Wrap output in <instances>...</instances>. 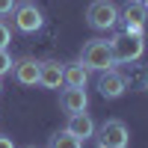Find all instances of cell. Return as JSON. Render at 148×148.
<instances>
[{
  "mask_svg": "<svg viewBox=\"0 0 148 148\" xmlns=\"http://www.w3.org/2000/svg\"><path fill=\"white\" fill-rule=\"evenodd\" d=\"M12 74H15V80L21 86H39V59H33V56L18 59L12 65Z\"/></svg>",
  "mask_w": 148,
  "mask_h": 148,
  "instance_id": "9",
  "label": "cell"
},
{
  "mask_svg": "<svg viewBox=\"0 0 148 148\" xmlns=\"http://www.w3.org/2000/svg\"><path fill=\"white\" fill-rule=\"evenodd\" d=\"M0 92H3V83H0Z\"/></svg>",
  "mask_w": 148,
  "mask_h": 148,
  "instance_id": "20",
  "label": "cell"
},
{
  "mask_svg": "<svg viewBox=\"0 0 148 148\" xmlns=\"http://www.w3.org/2000/svg\"><path fill=\"white\" fill-rule=\"evenodd\" d=\"M86 21L92 30H113L119 24V6L113 0H92L86 9Z\"/></svg>",
  "mask_w": 148,
  "mask_h": 148,
  "instance_id": "3",
  "label": "cell"
},
{
  "mask_svg": "<svg viewBox=\"0 0 148 148\" xmlns=\"http://www.w3.org/2000/svg\"><path fill=\"white\" fill-rule=\"evenodd\" d=\"M12 65H15V62H12L9 51H6V47H0V77H3V74H9V71H12Z\"/></svg>",
  "mask_w": 148,
  "mask_h": 148,
  "instance_id": "14",
  "label": "cell"
},
{
  "mask_svg": "<svg viewBox=\"0 0 148 148\" xmlns=\"http://www.w3.org/2000/svg\"><path fill=\"white\" fill-rule=\"evenodd\" d=\"M12 24H15L18 33H39L42 24H45V15L36 3H15L12 9Z\"/></svg>",
  "mask_w": 148,
  "mask_h": 148,
  "instance_id": "6",
  "label": "cell"
},
{
  "mask_svg": "<svg viewBox=\"0 0 148 148\" xmlns=\"http://www.w3.org/2000/svg\"><path fill=\"white\" fill-rule=\"evenodd\" d=\"M59 107H62L68 116H74V113H86V107H89L86 86H65L62 95H59Z\"/></svg>",
  "mask_w": 148,
  "mask_h": 148,
  "instance_id": "7",
  "label": "cell"
},
{
  "mask_svg": "<svg viewBox=\"0 0 148 148\" xmlns=\"http://www.w3.org/2000/svg\"><path fill=\"white\" fill-rule=\"evenodd\" d=\"M110 47H113V59L116 65H127V62H136V59H142L145 53V39L136 33H116L113 39H110Z\"/></svg>",
  "mask_w": 148,
  "mask_h": 148,
  "instance_id": "1",
  "label": "cell"
},
{
  "mask_svg": "<svg viewBox=\"0 0 148 148\" xmlns=\"http://www.w3.org/2000/svg\"><path fill=\"white\" fill-rule=\"evenodd\" d=\"M0 148H15V142H12L6 133H0Z\"/></svg>",
  "mask_w": 148,
  "mask_h": 148,
  "instance_id": "17",
  "label": "cell"
},
{
  "mask_svg": "<svg viewBox=\"0 0 148 148\" xmlns=\"http://www.w3.org/2000/svg\"><path fill=\"white\" fill-rule=\"evenodd\" d=\"M15 3L18 0H0V15H9V12L15 9Z\"/></svg>",
  "mask_w": 148,
  "mask_h": 148,
  "instance_id": "16",
  "label": "cell"
},
{
  "mask_svg": "<svg viewBox=\"0 0 148 148\" xmlns=\"http://www.w3.org/2000/svg\"><path fill=\"white\" fill-rule=\"evenodd\" d=\"M9 42H12V30H9V24L0 18V47H9Z\"/></svg>",
  "mask_w": 148,
  "mask_h": 148,
  "instance_id": "15",
  "label": "cell"
},
{
  "mask_svg": "<svg viewBox=\"0 0 148 148\" xmlns=\"http://www.w3.org/2000/svg\"><path fill=\"white\" fill-rule=\"evenodd\" d=\"M39 86H45V89H59V86H62V62H56V59L39 62Z\"/></svg>",
  "mask_w": 148,
  "mask_h": 148,
  "instance_id": "10",
  "label": "cell"
},
{
  "mask_svg": "<svg viewBox=\"0 0 148 148\" xmlns=\"http://www.w3.org/2000/svg\"><path fill=\"white\" fill-rule=\"evenodd\" d=\"M27 148H36V145H27Z\"/></svg>",
  "mask_w": 148,
  "mask_h": 148,
  "instance_id": "21",
  "label": "cell"
},
{
  "mask_svg": "<svg viewBox=\"0 0 148 148\" xmlns=\"http://www.w3.org/2000/svg\"><path fill=\"white\" fill-rule=\"evenodd\" d=\"M47 148H83V142L77 136H71L68 130H56L51 136V142H47Z\"/></svg>",
  "mask_w": 148,
  "mask_h": 148,
  "instance_id": "13",
  "label": "cell"
},
{
  "mask_svg": "<svg viewBox=\"0 0 148 148\" xmlns=\"http://www.w3.org/2000/svg\"><path fill=\"white\" fill-rule=\"evenodd\" d=\"M119 24H121V30H125V33H136V36H145L148 9L139 3V0H127V3L119 9Z\"/></svg>",
  "mask_w": 148,
  "mask_h": 148,
  "instance_id": "5",
  "label": "cell"
},
{
  "mask_svg": "<svg viewBox=\"0 0 148 148\" xmlns=\"http://www.w3.org/2000/svg\"><path fill=\"white\" fill-rule=\"evenodd\" d=\"M145 92H148V77H145Z\"/></svg>",
  "mask_w": 148,
  "mask_h": 148,
  "instance_id": "19",
  "label": "cell"
},
{
  "mask_svg": "<svg viewBox=\"0 0 148 148\" xmlns=\"http://www.w3.org/2000/svg\"><path fill=\"white\" fill-rule=\"evenodd\" d=\"M65 130L71 133V136H77L80 142H86V139L95 136V121L89 119V113H74V116H68Z\"/></svg>",
  "mask_w": 148,
  "mask_h": 148,
  "instance_id": "11",
  "label": "cell"
},
{
  "mask_svg": "<svg viewBox=\"0 0 148 148\" xmlns=\"http://www.w3.org/2000/svg\"><path fill=\"white\" fill-rule=\"evenodd\" d=\"M125 89H127V77H121L119 71H113V68H107V71H101V80H98V92H101L104 98H121L125 95Z\"/></svg>",
  "mask_w": 148,
  "mask_h": 148,
  "instance_id": "8",
  "label": "cell"
},
{
  "mask_svg": "<svg viewBox=\"0 0 148 148\" xmlns=\"http://www.w3.org/2000/svg\"><path fill=\"white\" fill-rule=\"evenodd\" d=\"M89 80V68L80 59L77 62H62V86H86Z\"/></svg>",
  "mask_w": 148,
  "mask_h": 148,
  "instance_id": "12",
  "label": "cell"
},
{
  "mask_svg": "<svg viewBox=\"0 0 148 148\" xmlns=\"http://www.w3.org/2000/svg\"><path fill=\"white\" fill-rule=\"evenodd\" d=\"M98 148H104V145H98Z\"/></svg>",
  "mask_w": 148,
  "mask_h": 148,
  "instance_id": "22",
  "label": "cell"
},
{
  "mask_svg": "<svg viewBox=\"0 0 148 148\" xmlns=\"http://www.w3.org/2000/svg\"><path fill=\"white\" fill-rule=\"evenodd\" d=\"M139 3H142V6H145V9H148V0H139Z\"/></svg>",
  "mask_w": 148,
  "mask_h": 148,
  "instance_id": "18",
  "label": "cell"
},
{
  "mask_svg": "<svg viewBox=\"0 0 148 148\" xmlns=\"http://www.w3.org/2000/svg\"><path fill=\"white\" fill-rule=\"evenodd\" d=\"M80 62L89 68V71H107L116 65L113 59V47H110L107 39H92L83 45V53H80Z\"/></svg>",
  "mask_w": 148,
  "mask_h": 148,
  "instance_id": "2",
  "label": "cell"
},
{
  "mask_svg": "<svg viewBox=\"0 0 148 148\" xmlns=\"http://www.w3.org/2000/svg\"><path fill=\"white\" fill-rule=\"evenodd\" d=\"M95 136H98V145H104V148H127L130 145L127 125L119 119H107L101 127H95Z\"/></svg>",
  "mask_w": 148,
  "mask_h": 148,
  "instance_id": "4",
  "label": "cell"
}]
</instances>
